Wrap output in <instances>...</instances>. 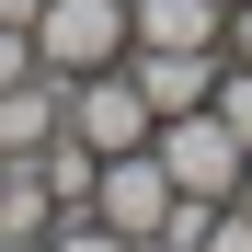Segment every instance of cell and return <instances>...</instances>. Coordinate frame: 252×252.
<instances>
[{
	"mask_svg": "<svg viewBox=\"0 0 252 252\" xmlns=\"http://www.w3.org/2000/svg\"><path fill=\"white\" fill-rule=\"evenodd\" d=\"M149 149H160V172H172V195H206V206H229V195H241V160H252L206 103H195V115H160Z\"/></svg>",
	"mask_w": 252,
	"mask_h": 252,
	"instance_id": "cell-1",
	"label": "cell"
},
{
	"mask_svg": "<svg viewBox=\"0 0 252 252\" xmlns=\"http://www.w3.org/2000/svg\"><path fill=\"white\" fill-rule=\"evenodd\" d=\"M69 126L115 160V149H149V126H160V115H149V92H138V69L103 58V69H80V80H69Z\"/></svg>",
	"mask_w": 252,
	"mask_h": 252,
	"instance_id": "cell-2",
	"label": "cell"
},
{
	"mask_svg": "<svg viewBox=\"0 0 252 252\" xmlns=\"http://www.w3.org/2000/svg\"><path fill=\"white\" fill-rule=\"evenodd\" d=\"M34 58H46L58 80L126 58V0H46V12H34Z\"/></svg>",
	"mask_w": 252,
	"mask_h": 252,
	"instance_id": "cell-3",
	"label": "cell"
},
{
	"mask_svg": "<svg viewBox=\"0 0 252 252\" xmlns=\"http://www.w3.org/2000/svg\"><path fill=\"white\" fill-rule=\"evenodd\" d=\"M92 218L115 241H149L160 218H172V172H160V149H115L103 172H92Z\"/></svg>",
	"mask_w": 252,
	"mask_h": 252,
	"instance_id": "cell-4",
	"label": "cell"
},
{
	"mask_svg": "<svg viewBox=\"0 0 252 252\" xmlns=\"http://www.w3.org/2000/svg\"><path fill=\"white\" fill-rule=\"evenodd\" d=\"M126 69H138L149 115H195L218 92V46H126Z\"/></svg>",
	"mask_w": 252,
	"mask_h": 252,
	"instance_id": "cell-5",
	"label": "cell"
},
{
	"mask_svg": "<svg viewBox=\"0 0 252 252\" xmlns=\"http://www.w3.org/2000/svg\"><path fill=\"white\" fill-rule=\"evenodd\" d=\"M58 126H69V80H58V69H23L12 92H0V149H12V160L46 149Z\"/></svg>",
	"mask_w": 252,
	"mask_h": 252,
	"instance_id": "cell-6",
	"label": "cell"
},
{
	"mask_svg": "<svg viewBox=\"0 0 252 252\" xmlns=\"http://www.w3.org/2000/svg\"><path fill=\"white\" fill-rule=\"evenodd\" d=\"M206 115H218V126H229V138L252 149V69H241L229 46H218V92H206Z\"/></svg>",
	"mask_w": 252,
	"mask_h": 252,
	"instance_id": "cell-7",
	"label": "cell"
},
{
	"mask_svg": "<svg viewBox=\"0 0 252 252\" xmlns=\"http://www.w3.org/2000/svg\"><path fill=\"white\" fill-rule=\"evenodd\" d=\"M184 252H252V206H206V229Z\"/></svg>",
	"mask_w": 252,
	"mask_h": 252,
	"instance_id": "cell-8",
	"label": "cell"
},
{
	"mask_svg": "<svg viewBox=\"0 0 252 252\" xmlns=\"http://www.w3.org/2000/svg\"><path fill=\"white\" fill-rule=\"evenodd\" d=\"M218 46H229V58L252 69V0H229V34H218Z\"/></svg>",
	"mask_w": 252,
	"mask_h": 252,
	"instance_id": "cell-9",
	"label": "cell"
},
{
	"mask_svg": "<svg viewBox=\"0 0 252 252\" xmlns=\"http://www.w3.org/2000/svg\"><path fill=\"white\" fill-rule=\"evenodd\" d=\"M34 12H46V0H0V23H23V34H34Z\"/></svg>",
	"mask_w": 252,
	"mask_h": 252,
	"instance_id": "cell-10",
	"label": "cell"
},
{
	"mask_svg": "<svg viewBox=\"0 0 252 252\" xmlns=\"http://www.w3.org/2000/svg\"><path fill=\"white\" fill-rule=\"evenodd\" d=\"M229 206H252V160H241V195H229Z\"/></svg>",
	"mask_w": 252,
	"mask_h": 252,
	"instance_id": "cell-11",
	"label": "cell"
},
{
	"mask_svg": "<svg viewBox=\"0 0 252 252\" xmlns=\"http://www.w3.org/2000/svg\"><path fill=\"white\" fill-rule=\"evenodd\" d=\"M0 252H46V241H0Z\"/></svg>",
	"mask_w": 252,
	"mask_h": 252,
	"instance_id": "cell-12",
	"label": "cell"
},
{
	"mask_svg": "<svg viewBox=\"0 0 252 252\" xmlns=\"http://www.w3.org/2000/svg\"><path fill=\"white\" fill-rule=\"evenodd\" d=\"M126 252H172V241H126Z\"/></svg>",
	"mask_w": 252,
	"mask_h": 252,
	"instance_id": "cell-13",
	"label": "cell"
},
{
	"mask_svg": "<svg viewBox=\"0 0 252 252\" xmlns=\"http://www.w3.org/2000/svg\"><path fill=\"white\" fill-rule=\"evenodd\" d=\"M218 12H229V0H218Z\"/></svg>",
	"mask_w": 252,
	"mask_h": 252,
	"instance_id": "cell-14",
	"label": "cell"
}]
</instances>
